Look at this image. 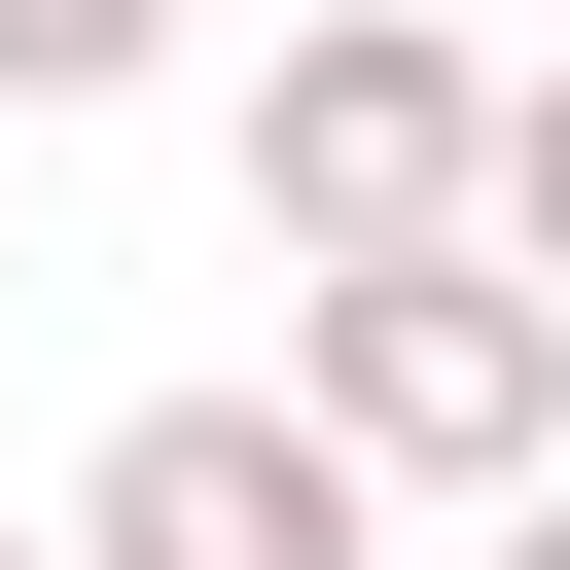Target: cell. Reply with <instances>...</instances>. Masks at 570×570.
Masks as SVG:
<instances>
[{"label":"cell","mask_w":570,"mask_h":570,"mask_svg":"<svg viewBox=\"0 0 570 570\" xmlns=\"http://www.w3.org/2000/svg\"><path fill=\"white\" fill-rule=\"evenodd\" d=\"M285 392L392 463V499H534L570 463V285L463 214V249H285Z\"/></svg>","instance_id":"6da1fadb"},{"label":"cell","mask_w":570,"mask_h":570,"mask_svg":"<svg viewBox=\"0 0 570 570\" xmlns=\"http://www.w3.org/2000/svg\"><path fill=\"white\" fill-rule=\"evenodd\" d=\"M249 214H285V249H463V214H499V36H428V0H285V71H249Z\"/></svg>","instance_id":"7a4b0ae2"},{"label":"cell","mask_w":570,"mask_h":570,"mask_svg":"<svg viewBox=\"0 0 570 570\" xmlns=\"http://www.w3.org/2000/svg\"><path fill=\"white\" fill-rule=\"evenodd\" d=\"M356 534H392V463L321 392H142L71 463V570H356Z\"/></svg>","instance_id":"3957f363"},{"label":"cell","mask_w":570,"mask_h":570,"mask_svg":"<svg viewBox=\"0 0 570 570\" xmlns=\"http://www.w3.org/2000/svg\"><path fill=\"white\" fill-rule=\"evenodd\" d=\"M178 71V0H0V107H142Z\"/></svg>","instance_id":"277c9868"},{"label":"cell","mask_w":570,"mask_h":570,"mask_svg":"<svg viewBox=\"0 0 570 570\" xmlns=\"http://www.w3.org/2000/svg\"><path fill=\"white\" fill-rule=\"evenodd\" d=\"M499 249L570 285V71H499Z\"/></svg>","instance_id":"5b68a950"},{"label":"cell","mask_w":570,"mask_h":570,"mask_svg":"<svg viewBox=\"0 0 570 570\" xmlns=\"http://www.w3.org/2000/svg\"><path fill=\"white\" fill-rule=\"evenodd\" d=\"M463 570H570V463H534V499H499V534H463Z\"/></svg>","instance_id":"8992f818"},{"label":"cell","mask_w":570,"mask_h":570,"mask_svg":"<svg viewBox=\"0 0 570 570\" xmlns=\"http://www.w3.org/2000/svg\"><path fill=\"white\" fill-rule=\"evenodd\" d=\"M0 570H71V534H0Z\"/></svg>","instance_id":"52a82bcc"}]
</instances>
